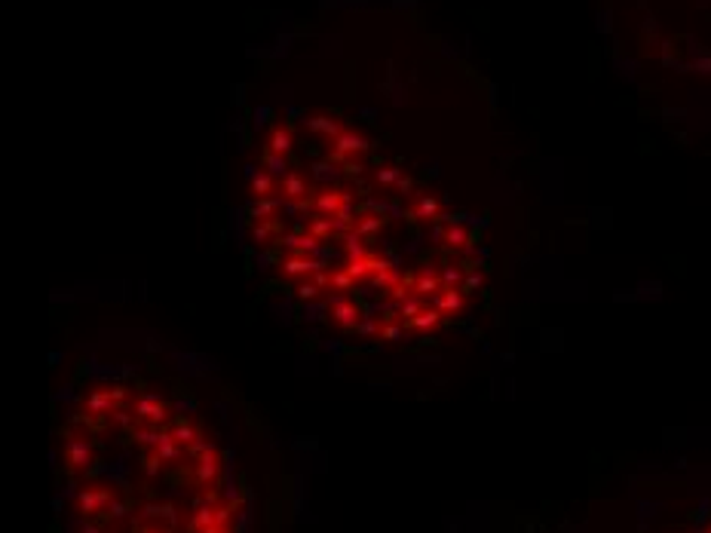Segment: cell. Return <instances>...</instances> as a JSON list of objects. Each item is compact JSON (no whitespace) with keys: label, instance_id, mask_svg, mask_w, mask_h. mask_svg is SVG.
<instances>
[{"label":"cell","instance_id":"6da1fadb","mask_svg":"<svg viewBox=\"0 0 711 533\" xmlns=\"http://www.w3.org/2000/svg\"><path fill=\"white\" fill-rule=\"evenodd\" d=\"M270 148H273L276 153L289 150L291 148V132H289V129H276V132H273V144H270Z\"/></svg>","mask_w":711,"mask_h":533}]
</instances>
